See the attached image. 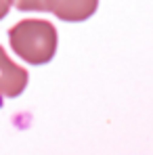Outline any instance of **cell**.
I'll use <instances>...</instances> for the list:
<instances>
[{
    "label": "cell",
    "instance_id": "6da1fadb",
    "mask_svg": "<svg viewBox=\"0 0 153 155\" xmlns=\"http://www.w3.org/2000/svg\"><path fill=\"white\" fill-rule=\"evenodd\" d=\"M8 40L17 57L32 65L48 63L57 52V29L44 19H23L8 29Z\"/></svg>",
    "mask_w": 153,
    "mask_h": 155
},
{
    "label": "cell",
    "instance_id": "7a4b0ae2",
    "mask_svg": "<svg viewBox=\"0 0 153 155\" xmlns=\"http://www.w3.org/2000/svg\"><path fill=\"white\" fill-rule=\"evenodd\" d=\"M27 80H29L27 71L15 61H11L4 48L0 46V97L6 99L19 97L25 90Z\"/></svg>",
    "mask_w": 153,
    "mask_h": 155
},
{
    "label": "cell",
    "instance_id": "3957f363",
    "mask_svg": "<svg viewBox=\"0 0 153 155\" xmlns=\"http://www.w3.org/2000/svg\"><path fill=\"white\" fill-rule=\"evenodd\" d=\"M97 6H99V0H51L48 13H52L61 21L78 23L92 17Z\"/></svg>",
    "mask_w": 153,
    "mask_h": 155
},
{
    "label": "cell",
    "instance_id": "277c9868",
    "mask_svg": "<svg viewBox=\"0 0 153 155\" xmlns=\"http://www.w3.org/2000/svg\"><path fill=\"white\" fill-rule=\"evenodd\" d=\"M13 6L19 11H46L51 6V0H13Z\"/></svg>",
    "mask_w": 153,
    "mask_h": 155
},
{
    "label": "cell",
    "instance_id": "5b68a950",
    "mask_svg": "<svg viewBox=\"0 0 153 155\" xmlns=\"http://www.w3.org/2000/svg\"><path fill=\"white\" fill-rule=\"evenodd\" d=\"M13 6V0H0V19L8 15V8Z\"/></svg>",
    "mask_w": 153,
    "mask_h": 155
}]
</instances>
